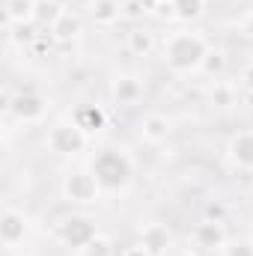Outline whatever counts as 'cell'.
Instances as JSON below:
<instances>
[{
	"label": "cell",
	"instance_id": "cell-17",
	"mask_svg": "<svg viewBox=\"0 0 253 256\" xmlns=\"http://www.w3.org/2000/svg\"><path fill=\"white\" fill-rule=\"evenodd\" d=\"M126 45H128V51H131L134 57H152L155 48H158L155 33H152L149 27H131L128 36H126Z\"/></svg>",
	"mask_w": 253,
	"mask_h": 256
},
{
	"label": "cell",
	"instance_id": "cell-32",
	"mask_svg": "<svg viewBox=\"0 0 253 256\" xmlns=\"http://www.w3.org/2000/svg\"><path fill=\"white\" fill-rule=\"evenodd\" d=\"M250 21H253V6H250Z\"/></svg>",
	"mask_w": 253,
	"mask_h": 256
},
{
	"label": "cell",
	"instance_id": "cell-19",
	"mask_svg": "<svg viewBox=\"0 0 253 256\" xmlns=\"http://www.w3.org/2000/svg\"><path fill=\"white\" fill-rule=\"evenodd\" d=\"M208 102H212V108H218V110H230V108L238 102V90H236L232 84H226V80H218V84L212 86V92H208Z\"/></svg>",
	"mask_w": 253,
	"mask_h": 256
},
{
	"label": "cell",
	"instance_id": "cell-8",
	"mask_svg": "<svg viewBox=\"0 0 253 256\" xmlns=\"http://www.w3.org/2000/svg\"><path fill=\"white\" fill-rule=\"evenodd\" d=\"M226 158H230L232 167H238L244 173H253V128H244V131H238V134L230 137Z\"/></svg>",
	"mask_w": 253,
	"mask_h": 256
},
{
	"label": "cell",
	"instance_id": "cell-22",
	"mask_svg": "<svg viewBox=\"0 0 253 256\" xmlns=\"http://www.w3.org/2000/svg\"><path fill=\"white\" fill-rule=\"evenodd\" d=\"M200 72H206L208 78H220L224 72H226V57H224V51H208L206 54V60H202V68Z\"/></svg>",
	"mask_w": 253,
	"mask_h": 256
},
{
	"label": "cell",
	"instance_id": "cell-6",
	"mask_svg": "<svg viewBox=\"0 0 253 256\" xmlns=\"http://www.w3.org/2000/svg\"><path fill=\"white\" fill-rule=\"evenodd\" d=\"M96 236H98V226L90 214H66L57 224V238L68 250H84Z\"/></svg>",
	"mask_w": 253,
	"mask_h": 256
},
{
	"label": "cell",
	"instance_id": "cell-2",
	"mask_svg": "<svg viewBox=\"0 0 253 256\" xmlns=\"http://www.w3.org/2000/svg\"><path fill=\"white\" fill-rule=\"evenodd\" d=\"M102 185L104 194H120L131 185V176H134V164L128 158V152L122 149H102L96 158H92V167H90Z\"/></svg>",
	"mask_w": 253,
	"mask_h": 256
},
{
	"label": "cell",
	"instance_id": "cell-23",
	"mask_svg": "<svg viewBox=\"0 0 253 256\" xmlns=\"http://www.w3.org/2000/svg\"><path fill=\"white\" fill-rule=\"evenodd\" d=\"M220 254H224V256H253V242H250V238H236V242H226Z\"/></svg>",
	"mask_w": 253,
	"mask_h": 256
},
{
	"label": "cell",
	"instance_id": "cell-30",
	"mask_svg": "<svg viewBox=\"0 0 253 256\" xmlns=\"http://www.w3.org/2000/svg\"><path fill=\"white\" fill-rule=\"evenodd\" d=\"M149 3H155V6H158V3H173V0H149Z\"/></svg>",
	"mask_w": 253,
	"mask_h": 256
},
{
	"label": "cell",
	"instance_id": "cell-29",
	"mask_svg": "<svg viewBox=\"0 0 253 256\" xmlns=\"http://www.w3.org/2000/svg\"><path fill=\"white\" fill-rule=\"evenodd\" d=\"M54 3H60V6H63V9H66V6H68V3H72V0H54Z\"/></svg>",
	"mask_w": 253,
	"mask_h": 256
},
{
	"label": "cell",
	"instance_id": "cell-24",
	"mask_svg": "<svg viewBox=\"0 0 253 256\" xmlns=\"http://www.w3.org/2000/svg\"><path fill=\"white\" fill-rule=\"evenodd\" d=\"M146 12H149L146 0H128V3H122V18H128V21H140Z\"/></svg>",
	"mask_w": 253,
	"mask_h": 256
},
{
	"label": "cell",
	"instance_id": "cell-14",
	"mask_svg": "<svg viewBox=\"0 0 253 256\" xmlns=\"http://www.w3.org/2000/svg\"><path fill=\"white\" fill-rule=\"evenodd\" d=\"M86 12H90L96 27H114L122 18V3L120 0H90Z\"/></svg>",
	"mask_w": 253,
	"mask_h": 256
},
{
	"label": "cell",
	"instance_id": "cell-28",
	"mask_svg": "<svg viewBox=\"0 0 253 256\" xmlns=\"http://www.w3.org/2000/svg\"><path fill=\"white\" fill-rule=\"evenodd\" d=\"M182 256H202V254H200V250H185Z\"/></svg>",
	"mask_w": 253,
	"mask_h": 256
},
{
	"label": "cell",
	"instance_id": "cell-7",
	"mask_svg": "<svg viewBox=\"0 0 253 256\" xmlns=\"http://www.w3.org/2000/svg\"><path fill=\"white\" fill-rule=\"evenodd\" d=\"M27 236H30V218L21 208L6 206L3 214H0V242H3V248L15 250L27 242Z\"/></svg>",
	"mask_w": 253,
	"mask_h": 256
},
{
	"label": "cell",
	"instance_id": "cell-13",
	"mask_svg": "<svg viewBox=\"0 0 253 256\" xmlns=\"http://www.w3.org/2000/svg\"><path fill=\"white\" fill-rule=\"evenodd\" d=\"M170 134H173V122H170L164 114H146V116L140 120V137H143L146 143H152V146L164 143Z\"/></svg>",
	"mask_w": 253,
	"mask_h": 256
},
{
	"label": "cell",
	"instance_id": "cell-20",
	"mask_svg": "<svg viewBox=\"0 0 253 256\" xmlns=\"http://www.w3.org/2000/svg\"><path fill=\"white\" fill-rule=\"evenodd\" d=\"M60 15H63V6H60V3H54V0H36V15H33V24H39V27L51 30V24H54Z\"/></svg>",
	"mask_w": 253,
	"mask_h": 256
},
{
	"label": "cell",
	"instance_id": "cell-25",
	"mask_svg": "<svg viewBox=\"0 0 253 256\" xmlns=\"http://www.w3.org/2000/svg\"><path fill=\"white\" fill-rule=\"evenodd\" d=\"M202 218H206V220H226V206H224L220 200H208V202L202 206Z\"/></svg>",
	"mask_w": 253,
	"mask_h": 256
},
{
	"label": "cell",
	"instance_id": "cell-11",
	"mask_svg": "<svg viewBox=\"0 0 253 256\" xmlns=\"http://www.w3.org/2000/svg\"><path fill=\"white\" fill-rule=\"evenodd\" d=\"M137 242H140L152 256H164L170 250V244H173V232H170L164 224H146V226H140Z\"/></svg>",
	"mask_w": 253,
	"mask_h": 256
},
{
	"label": "cell",
	"instance_id": "cell-1",
	"mask_svg": "<svg viewBox=\"0 0 253 256\" xmlns=\"http://www.w3.org/2000/svg\"><path fill=\"white\" fill-rule=\"evenodd\" d=\"M212 51L208 39L196 30H176L164 39L161 45V57L170 72L176 74H190V72H200L206 54Z\"/></svg>",
	"mask_w": 253,
	"mask_h": 256
},
{
	"label": "cell",
	"instance_id": "cell-9",
	"mask_svg": "<svg viewBox=\"0 0 253 256\" xmlns=\"http://www.w3.org/2000/svg\"><path fill=\"white\" fill-rule=\"evenodd\" d=\"M230 238H226V230H224V220H200L196 226H194V244L200 248V250H224V244H226Z\"/></svg>",
	"mask_w": 253,
	"mask_h": 256
},
{
	"label": "cell",
	"instance_id": "cell-33",
	"mask_svg": "<svg viewBox=\"0 0 253 256\" xmlns=\"http://www.w3.org/2000/svg\"><path fill=\"white\" fill-rule=\"evenodd\" d=\"M120 3H128V0H120Z\"/></svg>",
	"mask_w": 253,
	"mask_h": 256
},
{
	"label": "cell",
	"instance_id": "cell-3",
	"mask_svg": "<svg viewBox=\"0 0 253 256\" xmlns=\"http://www.w3.org/2000/svg\"><path fill=\"white\" fill-rule=\"evenodd\" d=\"M86 143H90V134L80 126H74L72 120L51 126L48 128V137H45L48 152H54V155H60V158H78V155L86 149Z\"/></svg>",
	"mask_w": 253,
	"mask_h": 256
},
{
	"label": "cell",
	"instance_id": "cell-12",
	"mask_svg": "<svg viewBox=\"0 0 253 256\" xmlns=\"http://www.w3.org/2000/svg\"><path fill=\"white\" fill-rule=\"evenodd\" d=\"M80 33H84V21H80V15L72 12V9H63V15H60V18L51 24V30H48L51 42H57V45H68V42H74Z\"/></svg>",
	"mask_w": 253,
	"mask_h": 256
},
{
	"label": "cell",
	"instance_id": "cell-18",
	"mask_svg": "<svg viewBox=\"0 0 253 256\" xmlns=\"http://www.w3.org/2000/svg\"><path fill=\"white\" fill-rule=\"evenodd\" d=\"M208 0H173V18L182 24H194L206 15Z\"/></svg>",
	"mask_w": 253,
	"mask_h": 256
},
{
	"label": "cell",
	"instance_id": "cell-31",
	"mask_svg": "<svg viewBox=\"0 0 253 256\" xmlns=\"http://www.w3.org/2000/svg\"><path fill=\"white\" fill-rule=\"evenodd\" d=\"M248 238H250V242H253V224H250V232H248Z\"/></svg>",
	"mask_w": 253,
	"mask_h": 256
},
{
	"label": "cell",
	"instance_id": "cell-4",
	"mask_svg": "<svg viewBox=\"0 0 253 256\" xmlns=\"http://www.w3.org/2000/svg\"><path fill=\"white\" fill-rule=\"evenodd\" d=\"M102 194L104 191H102V185L90 167L68 170L63 176V200L74 202V206H96L102 200Z\"/></svg>",
	"mask_w": 253,
	"mask_h": 256
},
{
	"label": "cell",
	"instance_id": "cell-10",
	"mask_svg": "<svg viewBox=\"0 0 253 256\" xmlns=\"http://www.w3.org/2000/svg\"><path fill=\"white\" fill-rule=\"evenodd\" d=\"M110 98L120 108L140 104L143 102V84H140V78H134V74H116L114 84H110Z\"/></svg>",
	"mask_w": 253,
	"mask_h": 256
},
{
	"label": "cell",
	"instance_id": "cell-27",
	"mask_svg": "<svg viewBox=\"0 0 253 256\" xmlns=\"http://www.w3.org/2000/svg\"><path fill=\"white\" fill-rule=\"evenodd\" d=\"M120 256H152V254H149V250H146V248H143V244L137 242V244H131V248H126V250H122Z\"/></svg>",
	"mask_w": 253,
	"mask_h": 256
},
{
	"label": "cell",
	"instance_id": "cell-15",
	"mask_svg": "<svg viewBox=\"0 0 253 256\" xmlns=\"http://www.w3.org/2000/svg\"><path fill=\"white\" fill-rule=\"evenodd\" d=\"M72 122L80 126L90 137H92V134H98L102 128L108 126V114H104L98 104H80V108L72 110Z\"/></svg>",
	"mask_w": 253,
	"mask_h": 256
},
{
	"label": "cell",
	"instance_id": "cell-26",
	"mask_svg": "<svg viewBox=\"0 0 253 256\" xmlns=\"http://www.w3.org/2000/svg\"><path fill=\"white\" fill-rule=\"evenodd\" d=\"M242 86H244V90L253 96V63L242 68Z\"/></svg>",
	"mask_w": 253,
	"mask_h": 256
},
{
	"label": "cell",
	"instance_id": "cell-5",
	"mask_svg": "<svg viewBox=\"0 0 253 256\" xmlns=\"http://www.w3.org/2000/svg\"><path fill=\"white\" fill-rule=\"evenodd\" d=\"M51 110V102L39 92V90H18L15 98H12V108H9V116L18 122V126H39Z\"/></svg>",
	"mask_w": 253,
	"mask_h": 256
},
{
	"label": "cell",
	"instance_id": "cell-21",
	"mask_svg": "<svg viewBox=\"0 0 253 256\" xmlns=\"http://www.w3.org/2000/svg\"><path fill=\"white\" fill-rule=\"evenodd\" d=\"M78 256H114V238L104 236V232H98L84 250H78Z\"/></svg>",
	"mask_w": 253,
	"mask_h": 256
},
{
	"label": "cell",
	"instance_id": "cell-16",
	"mask_svg": "<svg viewBox=\"0 0 253 256\" xmlns=\"http://www.w3.org/2000/svg\"><path fill=\"white\" fill-rule=\"evenodd\" d=\"M33 15H36V0H3V18H6V27L33 24Z\"/></svg>",
	"mask_w": 253,
	"mask_h": 256
}]
</instances>
